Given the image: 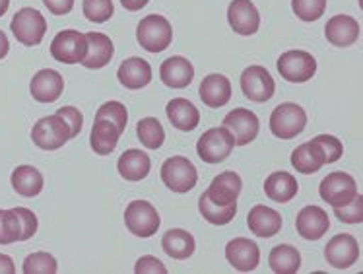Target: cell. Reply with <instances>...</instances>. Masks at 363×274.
I'll return each mask as SVG.
<instances>
[{
  "label": "cell",
  "mask_w": 363,
  "mask_h": 274,
  "mask_svg": "<svg viewBox=\"0 0 363 274\" xmlns=\"http://www.w3.org/2000/svg\"><path fill=\"white\" fill-rule=\"evenodd\" d=\"M235 148V138L225 126H216L202 134L196 142V152L202 162L220 163Z\"/></svg>",
  "instance_id": "5"
},
{
  "label": "cell",
  "mask_w": 363,
  "mask_h": 274,
  "mask_svg": "<svg viewBox=\"0 0 363 274\" xmlns=\"http://www.w3.org/2000/svg\"><path fill=\"white\" fill-rule=\"evenodd\" d=\"M148 2L150 0H121L123 8L128 10V12H138V10H142V8L146 6Z\"/></svg>",
  "instance_id": "47"
},
{
  "label": "cell",
  "mask_w": 363,
  "mask_h": 274,
  "mask_svg": "<svg viewBox=\"0 0 363 274\" xmlns=\"http://www.w3.org/2000/svg\"><path fill=\"white\" fill-rule=\"evenodd\" d=\"M222 125L233 134L235 146H247L257 138L260 128L259 117L249 109H233L223 117Z\"/></svg>",
  "instance_id": "13"
},
{
  "label": "cell",
  "mask_w": 363,
  "mask_h": 274,
  "mask_svg": "<svg viewBox=\"0 0 363 274\" xmlns=\"http://www.w3.org/2000/svg\"><path fill=\"white\" fill-rule=\"evenodd\" d=\"M241 187H243V181L239 177L235 171H223L218 177H214V181L210 183L208 191H204L208 200H212L216 204H235L241 194Z\"/></svg>",
  "instance_id": "18"
},
{
  "label": "cell",
  "mask_w": 363,
  "mask_h": 274,
  "mask_svg": "<svg viewBox=\"0 0 363 274\" xmlns=\"http://www.w3.org/2000/svg\"><path fill=\"white\" fill-rule=\"evenodd\" d=\"M165 113H167L171 125L179 128V131H183V133H191L201 123V111L196 109V105L193 102H189L185 97L171 99L167 107H165Z\"/></svg>",
  "instance_id": "22"
},
{
  "label": "cell",
  "mask_w": 363,
  "mask_h": 274,
  "mask_svg": "<svg viewBox=\"0 0 363 274\" xmlns=\"http://www.w3.org/2000/svg\"><path fill=\"white\" fill-rule=\"evenodd\" d=\"M16 267H14V261L12 257H8V255H2L0 253V274H14Z\"/></svg>",
  "instance_id": "46"
},
{
  "label": "cell",
  "mask_w": 363,
  "mask_h": 274,
  "mask_svg": "<svg viewBox=\"0 0 363 274\" xmlns=\"http://www.w3.org/2000/svg\"><path fill=\"white\" fill-rule=\"evenodd\" d=\"M296 228L297 234L303 237V239L317 241V239H320L328 231L330 220H328V214H326L323 208L309 204V207L299 210V214L296 218Z\"/></svg>",
  "instance_id": "17"
},
{
  "label": "cell",
  "mask_w": 363,
  "mask_h": 274,
  "mask_svg": "<svg viewBox=\"0 0 363 274\" xmlns=\"http://www.w3.org/2000/svg\"><path fill=\"white\" fill-rule=\"evenodd\" d=\"M299 191L296 177L286 171H274L272 175H268L264 181V193L270 200L274 202H289Z\"/></svg>",
  "instance_id": "29"
},
{
  "label": "cell",
  "mask_w": 363,
  "mask_h": 274,
  "mask_svg": "<svg viewBox=\"0 0 363 274\" xmlns=\"http://www.w3.org/2000/svg\"><path fill=\"white\" fill-rule=\"evenodd\" d=\"M52 59L65 65H82L88 55V39L76 30H65L55 35L51 43Z\"/></svg>",
  "instance_id": "8"
},
{
  "label": "cell",
  "mask_w": 363,
  "mask_h": 274,
  "mask_svg": "<svg viewBox=\"0 0 363 274\" xmlns=\"http://www.w3.org/2000/svg\"><path fill=\"white\" fill-rule=\"evenodd\" d=\"M125 224L136 237H152L160 230V214L148 200H133L125 208Z\"/></svg>",
  "instance_id": "6"
},
{
  "label": "cell",
  "mask_w": 363,
  "mask_h": 274,
  "mask_svg": "<svg viewBox=\"0 0 363 274\" xmlns=\"http://www.w3.org/2000/svg\"><path fill=\"white\" fill-rule=\"evenodd\" d=\"M241 89H243L245 97H249L251 102L264 104L274 96L276 84L267 68L252 65V67L245 68L241 75Z\"/></svg>",
  "instance_id": "11"
},
{
  "label": "cell",
  "mask_w": 363,
  "mask_h": 274,
  "mask_svg": "<svg viewBox=\"0 0 363 274\" xmlns=\"http://www.w3.org/2000/svg\"><path fill=\"white\" fill-rule=\"evenodd\" d=\"M305 126H307V113L303 111V107L291 102L280 104L270 115V131L280 141L296 138L297 134L303 133Z\"/></svg>",
  "instance_id": "3"
},
{
  "label": "cell",
  "mask_w": 363,
  "mask_h": 274,
  "mask_svg": "<svg viewBox=\"0 0 363 274\" xmlns=\"http://www.w3.org/2000/svg\"><path fill=\"white\" fill-rule=\"evenodd\" d=\"M86 39H88V55L82 60V65L89 70L107 67L111 62L113 53H115L111 39L105 33H99V31H89Z\"/></svg>",
  "instance_id": "23"
},
{
  "label": "cell",
  "mask_w": 363,
  "mask_h": 274,
  "mask_svg": "<svg viewBox=\"0 0 363 274\" xmlns=\"http://www.w3.org/2000/svg\"><path fill=\"white\" fill-rule=\"evenodd\" d=\"M20 241V222L14 210H0V245Z\"/></svg>",
  "instance_id": "39"
},
{
  "label": "cell",
  "mask_w": 363,
  "mask_h": 274,
  "mask_svg": "<svg viewBox=\"0 0 363 274\" xmlns=\"http://www.w3.org/2000/svg\"><path fill=\"white\" fill-rule=\"evenodd\" d=\"M62 89H65V80L52 68H43V70L35 72V76L31 78V97L35 102H39V104H52V102H57L62 96Z\"/></svg>",
  "instance_id": "16"
},
{
  "label": "cell",
  "mask_w": 363,
  "mask_h": 274,
  "mask_svg": "<svg viewBox=\"0 0 363 274\" xmlns=\"http://www.w3.org/2000/svg\"><path fill=\"white\" fill-rule=\"evenodd\" d=\"M247 226L255 236L272 237L282 228V216H280V212H276L274 208L257 204V207H252L249 210Z\"/></svg>",
  "instance_id": "20"
},
{
  "label": "cell",
  "mask_w": 363,
  "mask_h": 274,
  "mask_svg": "<svg viewBox=\"0 0 363 274\" xmlns=\"http://www.w3.org/2000/svg\"><path fill=\"white\" fill-rule=\"evenodd\" d=\"M57 115L67 121L68 126H70V134H72V138H76V136L80 134L82 125H84V117H82V113L78 111L76 107H72V105H67V107H60V109H57Z\"/></svg>",
  "instance_id": "43"
},
{
  "label": "cell",
  "mask_w": 363,
  "mask_h": 274,
  "mask_svg": "<svg viewBox=\"0 0 363 274\" xmlns=\"http://www.w3.org/2000/svg\"><path fill=\"white\" fill-rule=\"evenodd\" d=\"M228 22L239 35H252L260 28V16L251 0H233L228 8Z\"/></svg>",
  "instance_id": "15"
},
{
  "label": "cell",
  "mask_w": 363,
  "mask_h": 274,
  "mask_svg": "<svg viewBox=\"0 0 363 274\" xmlns=\"http://www.w3.org/2000/svg\"><path fill=\"white\" fill-rule=\"evenodd\" d=\"M99 119L111 121L113 125H117L119 133L123 134L126 128V123H128V113H126V107L121 102H107L97 109L96 121H99Z\"/></svg>",
  "instance_id": "36"
},
{
  "label": "cell",
  "mask_w": 363,
  "mask_h": 274,
  "mask_svg": "<svg viewBox=\"0 0 363 274\" xmlns=\"http://www.w3.org/2000/svg\"><path fill=\"white\" fill-rule=\"evenodd\" d=\"M334 216L344 224H362L363 222V197L359 193L350 200L346 207L334 208Z\"/></svg>",
  "instance_id": "40"
},
{
  "label": "cell",
  "mask_w": 363,
  "mask_h": 274,
  "mask_svg": "<svg viewBox=\"0 0 363 274\" xmlns=\"http://www.w3.org/2000/svg\"><path fill=\"white\" fill-rule=\"evenodd\" d=\"M320 199L328 202L333 208L346 207L350 200L354 199L357 194V185L356 179L344 173V171H334L328 173L319 187Z\"/></svg>",
  "instance_id": "9"
},
{
  "label": "cell",
  "mask_w": 363,
  "mask_h": 274,
  "mask_svg": "<svg viewBox=\"0 0 363 274\" xmlns=\"http://www.w3.org/2000/svg\"><path fill=\"white\" fill-rule=\"evenodd\" d=\"M291 8L301 22H317L325 14L326 0H291Z\"/></svg>",
  "instance_id": "37"
},
{
  "label": "cell",
  "mask_w": 363,
  "mask_h": 274,
  "mask_svg": "<svg viewBox=\"0 0 363 274\" xmlns=\"http://www.w3.org/2000/svg\"><path fill=\"white\" fill-rule=\"evenodd\" d=\"M136 274H167V268L163 267V263L152 255H144L140 259L136 261V267H134Z\"/></svg>",
  "instance_id": "44"
},
{
  "label": "cell",
  "mask_w": 363,
  "mask_h": 274,
  "mask_svg": "<svg viewBox=\"0 0 363 274\" xmlns=\"http://www.w3.org/2000/svg\"><path fill=\"white\" fill-rule=\"evenodd\" d=\"M8 6H10V0H0V18L6 14Z\"/></svg>",
  "instance_id": "49"
},
{
  "label": "cell",
  "mask_w": 363,
  "mask_h": 274,
  "mask_svg": "<svg viewBox=\"0 0 363 274\" xmlns=\"http://www.w3.org/2000/svg\"><path fill=\"white\" fill-rule=\"evenodd\" d=\"M136 134H138L142 144L150 150L162 148L163 141H165V131L156 117L140 119L138 126H136Z\"/></svg>",
  "instance_id": "34"
},
{
  "label": "cell",
  "mask_w": 363,
  "mask_h": 274,
  "mask_svg": "<svg viewBox=\"0 0 363 274\" xmlns=\"http://www.w3.org/2000/svg\"><path fill=\"white\" fill-rule=\"evenodd\" d=\"M225 259L239 273H251L260 263L259 245L247 237H235L225 245Z\"/></svg>",
  "instance_id": "14"
},
{
  "label": "cell",
  "mask_w": 363,
  "mask_h": 274,
  "mask_svg": "<svg viewBox=\"0 0 363 274\" xmlns=\"http://www.w3.org/2000/svg\"><path fill=\"white\" fill-rule=\"evenodd\" d=\"M72 138L70 126L57 113L39 119L31 128V141L41 150H59Z\"/></svg>",
  "instance_id": "2"
},
{
  "label": "cell",
  "mask_w": 363,
  "mask_h": 274,
  "mask_svg": "<svg viewBox=\"0 0 363 274\" xmlns=\"http://www.w3.org/2000/svg\"><path fill=\"white\" fill-rule=\"evenodd\" d=\"M43 4L55 16H65L74 8V0H43Z\"/></svg>",
  "instance_id": "45"
},
{
  "label": "cell",
  "mask_w": 363,
  "mask_h": 274,
  "mask_svg": "<svg viewBox=\"0 0 363 274\" xmlns=\"http://www.w3.org/2000/svg\"><path fill=\"white\" fill-rule=\"evenodd\" d=\"M202 104L218 109L231 99V82L223 75H208L199 88Z\"/></svg>",
  "instance_id": "24"
},
{
  "label": "cell",
  "mask_w": 363,
  "mask_h": 274,
  "mask_svg": "<svg viewBox=\"0 0 363 274\" xmlns=\"http://www.w3.org/2000/svg\"><path fill=\"white\" fill-rule=\"evenodd\" d=\"M121 133L117 125H113L111 121H105V119H99L94 123V128H91V134H89V144L96 154L99 156H109L113 150L117 148L119 144Z\"/></svg>",
  "instance_id": "28"
},
{
  "label": "cell",
  "mask_w": 363,
  "mask_h": 274,
  "mask_svg": "<svg viewBox=\"0 0 363 274\" xmlns=\"http://www.w3.org/2000/svg\"><path fill=\"white\" fill-rule=\"evenodd\" d=\"M12 210L18 216V222H20V241H28L38 234V216L33 214L30 208L16 207Z\"/></svg>",
  "instance_id": "41"
},
{
  "label": "cell",
  "mask_w": 363,
  "mask_h": 274,
  "mask_svg": "<svg viewBox=\"0 0 363 274\" xmlns=\"http://www.w3.org/2000/svg\"><path fill=\"white\" fill-rule=\"evenodd\" d=\"M199 210L206 222L214 224V226H225L238 214V202L223 207V204H216L212 200H208L206 194L202 193L201 200H199Z\"/></svg>",
  "instance_id": "33"
},
{
  "label": "cell",
  "mask_w": 363,
  "mask_h": 274,
  "mask_svg": "<svg viewBox=\"0 0 363 274\" xmlns=\"http://www.w3.org/2000/svg\"><path fill=\"white\" fill-rule=\"evenodd\" d=\"M162 181L173 193H189L199 181V173L191 160L183 156H173L162 165Z\"/></svg>",
  "instance_id": "7"
},
{
  "label": "cell",
  "mask_w": 363,
  "mask_h": 274,
  "mask_svg": "<svg viewBox=\"0 0 363 274\" xmlns=\"http://www.w3.org/2000/svg\"><path fill=\"white\" fill-rule=\"evenodd\" d=\"M59 270L57 259L49 253H31L23 261V273L26 274H55Z\"/></svg>",
  "instance_id": "35"
},
{
  "label": "cell",
  "mask_w": 363,
  "mask_h": 274,
  "mask_svg": "<svg viewBox=\"0 0 363 274\" xmlns=\"http://www.w3.org/2000/svg\"><path fill=\"white\" fill-rule=\"evenodd\" d=\"M163 251L169 255L171 259L185 261L194 253V237L186 230H169L162 239Z\"/></svg>",
  "instance_id": "31"
},
{
  "label": "cell",
  "mask_w": 363,
  "mask_h": 274,
  "mask_svg": "<svg viewBox=\"0 0 363 274\" xmlns=\"http://www.w3.org/2000/svg\"><path fill=\"white\" fill-rule=\"evenodd\" d=\"M82 10H84V16L88 18L89 22L94 23L107 22L115 12L113 0H84Z\"/></svg>",
  "instance_id": "38"
},
{
  "label": "cell",
  "mask_w": 363,
  "mask_h": 274,
  "mask_svg": "<svg viewBox=\"0 0 363 274\" xmlns=\"http://www.w3.org/2000/svg\"><path fill=\"white\" fill-rule=\"evenodd\" d=\"M12 187L18 194L22 197H38L43 191V175L39 173L33 165H18L12 171Z\"/></svg>",
  "instance_id": "30"
},
{
  "label": "cell",
  "mask_w": 363,
  "mask_h": 274,
  "mask_svg": "<svg viewBox=\"0 0 363 274\" xmlns=\"http://www.w3.org/2000/svg\"><path fill=\"white\" fill-rule=\"evenodd\" d=\"M268 265L276 274H296L301 267V255L291 245H276L268 255Z\"/></svg>",
  "instance_id": "32"
},
{
  "label": "cell",
  "mask_w": 363,
  "mask_h": 274,
  "mask_svg": "<svg viewBox=\"0 0 363 274\" xmlns=\"http://www.w3.org/2000/svg\"><path fill=\"white\" fill-rule=\"evenodd\" d=\"M10 30L20 43L26 47H35L43 41L47 33V20L35 8H22L12 18Z\"/></svg>",
  "instance_id": "4"
},
{
  "label": "cell",
  "mask_w": 363,
  "mask_h": 274,
  "mask_svg": "<svg viewBox=\"0 0 363 274\" xmlns=\"http://www.w3.org/2000/svg\"><path fill=\"white\" fill-rule=\"evenodd\" d=\"M276 67L284 80L303 84V82L311 80L317 72V60L307 51H288L280 55Z\"/></svg>",
  "instance_id": "10"
},
{
  "label": "cell",
  "mask_w": 363,
  "mask_h": 274,
  "mask_svg": "<svg viewBox=\"0 0 363 274\" xmlns=\"http://www.w3.org/2000/svg\"><path fill=\"white\" fill-rule=\"evenodd\" d=\"M152 162L146 152L142 150L130 148L126 150L125 154L119 158L117 162V170H119L121 177H125L126 181H142L148 177Z\"/></svg>",
  "instance_id": "27"
},
{
  "label": "cell",
  "mask_w": 363,
  "mask_h": 274,
  "mask_svg": "<svg viewBox=\"0 0 363 274\" xmlns=\"http://www.w3.org/2000/svg\"><path fill=\"white\" fill-rule=\"evenodd\" d=\"M315 141L319 142L320 148H323V154H325V163H334L338 162L344 154V146L342 142L333 136V134H319L315 136Z\"/></svg>",
  "instance_id": "42"
},
{
  "label": "cell",
  "mask_w": 363,
  "mask_h": 274,
  "mask_svg": "<svg viewBox=\"0 0 363 274\" xmlns=\"http://www.w3.org/2000/svg\"><path fill=\"white\" fill-rule=\"evenodd\" d=\"M117 78L128 89L146 88L152 82V67L148 60L140 59V57H130L119 67Z\"/></svg>",
  "instance_id": "25"
},
{
  "label": "cell",
  "mask_w": 363,
  "mask_h": 274,
  "mask_svg": "<svg viewBox=\"0 0 363 274\" xmlns=\"http://www.w3.org/2000/svg\"><path fill=\"white\" fill-rule=\"evenodd\" d=\"M325 259L330 267L344 270L356 265L359 259V243L350 234H338L334 236L325 247Z\"/></svg>",
  "instance_id": "12"
},
{
  "label": "cell",
  "mask_w": 363,
  "mask_h": 274,
  "mask_svg": "<svg viewBox=\"0 0 363 274\" xmlns=\"http://www.w3.org/2000/svg\"><path fill=\"white\" fill-rule=\"evenodd\" d=\"M136 39L142 49L148 53H162L173 41V30L171 23L163 16L150 14L142 18L138 28H136Z\"/></svg>",
  "instance_id": "1"
},
{
  "label": "cell",
  "mask_w": 363,
  "mask_h": 274,
  "mask_svg": "<svg viewBox=\"0 0 363 274\" xmlns=\"http://www.w3.org/2000/svg\"><path fill=\"white\" fill-rule=\"evenodd\" d=\"M291 165L296 168V171L311 175L325 165V154L320 144L315 138L311 142L299 144L294 152H291Z\"/></svg>",
  "instance_id": "26"
},
{
  "label": "cell",
  "mask_w": 363,
  "mask_h": 274,
  "mask_svg": "<svg viewBox=\"0 0 363 274\" xmlns=\"http://www.w3.org/2000/svg\"><path fill=\"white\" fill-rule=\"evenodd\" d=\"M10 51V43H8V38L4 35V31L0 30V59H4Z\"/></svg>",
  "instance_id": "48"
},
{
  "label": "cell",
  "mask_w": 363,
  "mask_h": 274,
  "mask_svg": "<svg viewBox=\"0 0 363 274\" xmlns=\"http://www.w3.org/2000/svg\"><path fill=\"white\" fill-rule=\"evenodd\" d=\"M362 28L357 23L356 18L352 16H333L325 26V35L328 43H333L334 47H350L359 39Z\"/></svg>",
  "instance_id": "19"
},
{
  "label": "cell",
  "mask_w": 363,
  "mask_h": 274,
  "mask_svg": "<svg viewBox=\"0 0 363 274\" xmlns=\"http://www.w3.org/2000/svg\"><path fill=\"white\" fill-rule=\"evenodd\" d=\"M160 78L165 86L173 89L186 88L194 78V67L185 57H169L160 67Z\"/></svg>",
  "instance_id": "21"
}]
</instances>
